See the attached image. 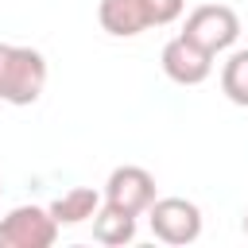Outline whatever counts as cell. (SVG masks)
Segmentation results:
<instances>
[{"label": "cell", "instance_id": "1", "mask_svg": "<svg viewBox=\"0 0 248 248\" xmlns=\"http://www.w3.org/2000/svg\"><path fill=\"white\" fill-rule=\"evenodd\" d=\"M46 89V58L35 46L0 43V101L4 105H35Z\"/></svg>", "mask_w": 248, "mask_h": 248}, {"label": "cell", "instance_id": "5", "mask_svg": "<svg viewBox=\"0 0 248 248\" xmlns=\"http://www.w3.org/2000/svg\"><path fill=\"white\" fill-rule=\"evenodd\" d=\"M159 194H155V174L151 170H143V167H136V163H124V167H116L112 174H108V182H105V194H101V202H108V205H116V209H128V213H147V205L155 202Z\"/></svg>", "mask_w": 248, "mask_h": 248}, {"label": "cell", "instance_id": "7", "mask_svg": "<svg viewBox=\"0 0 248 248\" xmlns=\"http://www.w3.org/2000/svg\"><path fill=\"white\" fill-rule=\"evenodd\" d=\"M97 19L116 39H136V35H143L151 27L147 0H101L97 4Z\"/></svg>", "mask_w": 248, "mask_h": 248}, {"label": "cell", "instance_id": "4", "mask_svg": "<svg viewBox=\"0 0 248 248\" xmlns=\"http://www.w3.org/2000/svg\"><path fill=\"white\" fill-rule=\"evenodd\" d=\"M58 240V221L46 205H16L0 217V248H50Z\"/></svg>", "mask_w": 248, "mask_h": 248}, {"label": "cell", "instance_id": "3", "mask_svg": "<svg viewBox=\"0 0 248 248\" xmlns=\"http://www.w3.org/2000/svg\"><path fill=\"white\" fill-rule=\"evenodd\" d=\"M147 225L163 244H194L202 236V209L190 198H155L147 205Z\"/></svg>", "mask_w": 248, "mask_h": 248}, {"label": "cell", "instance_id": "12", "mask_svg": "<svg viewBox=\"0 0 248 248\" xmlns=\"http://www.w3.org/2000/svg\"><path fill=\"white\" fill-rule=\"evenodd\" d=\"M244 236H248V209H244Z\"/></svg>", "mask_w": 248, "mask_h": 248}, {"label": "cell", "instance_id": "11", "mask_svg": "<svg viewBox=\"0 0 248 248\" xmlns=\"http://www.w3.org/2000/svg\"><path fill=\"white\" fill-rule=\"evenodd\" d=\"M182 8H186V0H147V19H151V27H167L182 16Z\"/></svg>", "mask_w": 248, "mask_h": 248}, {"label": "cell", "instance_id": "6", "mask_svg": "<svg viewBox=\"0 0 248 248\" xmlns=\"http://www.w3.org/2000/svg\"><path fill=\"white\" fill-rule=\"evenodd\" d=\"M159 62H163V74H167L174 85H202V81L213 74V54L202 50V46H194L186 35H174V39L163 46Z\"/></svg>", "mask_w": 248, "mask_h": 248}, {"label": "cell", "instance_id": "10", "mask_svg": "<svg viewBox=\"0 0 248 248\" xmlns=\"http://www.w3.org/2000/svg\"><path fill=\"white\" fill-rule=\"evenodd\" d=\"M221 93L232 105L248 108V50H232L229 62L221 66Z\"/></svg>", "mask_w": 248, "mask_h": 248}, {"label": "cell", "instance_id": "2", "mask_svg": "<svg viewBox=\"0 0 248 248\" xmlns=\"http://www.w3.org/2000/svg\"><path fill=\"white\" fill-rule=\"evenodd\" d=\"M178 35H186L194 46H202V50H209L217 58L221 50H229L240 39V16L229 4H198L186 16V27Z\"/></svg>", "mask_w": 248, "mask_h": 248}, {"label": "cell", "instance_id": "13", "mask_svg": "<svg viewBox=\"0 0 248 248\" xmlns=\"http://www.w3.org/2000/svg\"><path fill=\"white\" fill-rule=\"evenodd\" d=\"M0 194H4V182H0Z\"/></svg>", "mask_w": 248, "mask_h": 248}, {"label": "cell", "instance_id": "8", "mask_svg": "<svg viewBox=\"0 0 248 248\" xmlns=\"http://www.w3.org/2000/svg\"><path fill=\"white\" fill-rule=\"evenodd\" d=\"M93 240L105 244V248H120V244H132L136 240V213L128 209H116L108 202L97 205L93 213Z\"/></svg>", "mask_w": 248, "mask_h": 248}, {"label": "cell", "instance_id": "9", "mask_svg": "<svg viewBox=\"0 0 248 248\" xmlns=\"http://www.w3.org/2000/svg\"><path fill=\"white\" fill-rule=\"evenodd\" d=\"M97 205H101V194H97L93 186H74V190H66L62 198H54L46 209H50V217H54V221H58V229H62V225L93 221Z\"/></svg>", "mask_w": 248, "mask_h": 248}]
</instances>
